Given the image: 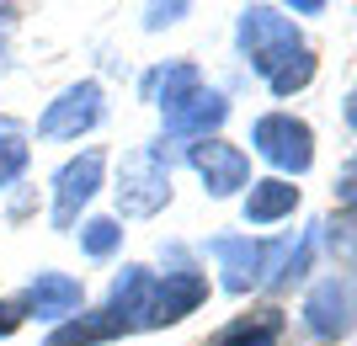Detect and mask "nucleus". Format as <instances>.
Returning <instances> with one entry per match:
<instances>
[{
	"label": "nucleus",
	"mask_w": 357,
	"mask_h": 346,
	"mask_svg": "<svg viewBox=\"0 0 357 346\" xmlns=\"http://www.w3.org/2000/svg\"><path fill=\"white\" fill-rule=\"evenodd\" d=\"M235 43H240V54L251 59V70L261 80H272L278 70H288V64L304 54V38H298L294 16H283L278 6H245V11H240V27H235Z\"/></svg>",
	"instance_id": "nucleus-1"
},
{
	"label": "nucleus",
	"mask_w": 357,
	"mask_h": 346,
	"mask_svg": "<svg viewBox=\"0 0 357 346\" xmlns=\"http://www.w3.org/2000/svg\"><path fill=\"white\" fill-rule=\"evenodd\" d=\"M118 213L123 219H155V213L171 203V160H165V144H149V150H128L118 166Z\"/></svg>",
	"instance_id": "nucleus-2"
},
{
	"label": "nucleus",
	"mask_w": 357,
	"mask_h": 346,
	"mask_svg": "<svg viewBox=\"0 0 357 346\" xmlns=\"http://www.w3.org/2000/svg\"><path fill=\"white\" fill-rule=\"evenodd\" d=\"M298 320H304V331L320 346L347 341V336L357 331V272H331V277H320V283L304 293Z\"/></svg>",
	"instance_id": "nucleus-3"
},
{
	"label": "nucleus",
	"mask_w": 357,
	"mask_h": 346,
	"mask_svg": "<svg viewBox=\"0 0 357 346\" xmlns=\"http://www.w3.org/2000/svg\"><path fill=\"white\" fill-rule=\"evenodd\" d=\"M251 150L267 160V166L283 171L288 176H304V171L314 166V128L304 118H294V112H267V118L251 123Z\"/></svg>",
	"instance_id": "nucleus-4"
},
{
	"label": "nucleus",
	"mask_w": 357,
	"mask_h": 346,
	"mask_svg": "<svg viewBox=\"0 0 357 346\" xmlns=\"http://www.w3.org/2000/svg\"><path fill=\"white\" fill-rule=\"evenodd\" d=\"M208 304V277L192 267H176V272H155V288H149L144 299V320H139V331H160V325H181L187 315H197Z\"/></svg>",
	"instance_id": "nucleus-5"
},
{
	"label": "nucleus",
	"mask_w": 357,
	"mask_h": 346,
	"mask_svg": "<svg viewBox=\"0 0 357 346\" xmlns=\"http://www.w3.org/2000/svg\"><path fill=\"white\" fill-rule=\"evenodd\" d=\"M102 118H107V91L96 86V80H75V86H64L59 96L43 107L38 139H80V134H91Z\"/></svg>",
	"instance_id": "nucleus-6"
},
{
	"label": "nucleus",
	"mask_w": 357,
	"mask_h": 346,
	"mask_svg": "<svg viewBox=\"0 0 357 346\" xmlns=\"http://www.w3.org/2000/svg\"><path fill=\"white\" fill-rule=\"evenodd\" d=\"M102 176H107V150H80L54 171V229L80 224V208L102 192Z\"/></svg>",
	"instance_id": "nucleus-7"
},
{
	"label": "nucleus",
	"mask_w": 357,
	"mask_h": 346,
	"mask_svg": "<svg viewBox=\"0 0 357 346\" xmlns=\"http://www.w3.org/2000/svg\"><path fill=\"white\" fill-rule=\"evenodd\" d=\"M208 256L224 272V293H251V288L267 283V267L278 256V245L251 240V235H219V240H208Z\"/></svg>",
	"instance_id": "nucleus-8"
},
{
	"label": "nucleus",
	"mask_w": 357,
	"mask_h": 346,
	"mask_svg": "<svg viewBox=\"0 0 357 346\" xmlns=\"http://www.w3.org/2000/svg\"><path fill=\"white\" fill-rule=\"evenodd\" d=\"M187 166L203 176V192L208 197H235L251 187V155L240 144H224V139H203V144H187Z\"/></svg>",
	"instance_id": "nucleus-9"
},
{
	"label": "nucleus",
	"mask_w": 357,
	"mask_h": 346,
	"mask_svg": "<svg viewBox=\"0 0 357 346\" xmlns=\"http://www.w3.org/2000/svg\"><path fill=\"white\" fill-rule=\"evenodd\" d=\"M80 304H86V288H80V277H70V272H38V277L16 293L22 320H48V325H64Z\"/></svg>",
	"instance_id": "nucleus-10"
},
{
	"label": "nucleus",
	"mask_w": 357,
	"mask_h": 346,
	"mask_svg": "<svg viewBox=\"0 0 357 346\" xmlns=\"http://www.w3.org/2000/svg\"><path fill=\"white\" fill-rule=\"evenodd\" d=\"M224 118H229V96L203 86V91H197V102H187L176 118L165 123V139H171V144H176V139H192V144H203V139H219ZM165 139H160V144H165Z\"/></svg>",
	"instance_id": "nucleus-11"
},
{
	"label": "nucleus",
	"mask_w": 357,
	"mask_h": 346,
	"mask_svg": "<svg viewBox=\"0 0 357 346\" xmlns=\"http://www.w3.org/2000/svg\"><path fill=\"white\" fill-rule=\"evenodd\" d=\"M144 91H149V102L160 107V118L171 123L187 102H197V91H203V70L187 64V59H181V64H160V70H149Z\"/></svg>",
	"instance_id": "nucleus-12"
},
{
	"label": "nucleus",
	"mask_w": 357,
	"mask_h": 346,
	"mask_svg": "<svg viewBox=\"0 0 357 346\" xmlns=\"http://www.w3.org/2000/svg\"><path fill=\"white\" fill-rule=\"evenodd\" d=\"M294 208H298V187H294V181H283V176H261V181H251V192H245V203H240L245 224H256V229L294 219Z\"/></svg>",
	"instance_id": "nucleus-13"
},
{
	"label": "nucleus",
	"mask_w": 357,
	"mask_h": 346,
	"mask_svg": "<svg viewBox=\"0 0 357 346\" xmlns=\"http://www.w3.org/2000/svg\"><path fill=\"white\" fill-rule=\"evenodd\" d=\"M123 336H128V325L102 304V309H80L64 325H54V336L43 346H107V341H123Z\"/></svg>",
	"instance_id": "nucleus-14"
},
{
	"label": "nucleus",
	"mask_w": 357,
	"mask_h": 346,
	"mask_svg": "<svg viewBox=\"0 0 357 346\" xmlns=\"http://www.w3.org/2000/svg\"><path fill=\"white\" fill-rule=\"evenodd\" d=\"M283 309H251V315H240V320H229L219 336H208L203 346H278L283 341Z\"/></svg>",
	"instance_id": "nucleus-15"
},
{
	"label": "nucleus",
	"mask_w": 357,
	"mask_h": 346,
	"mask_svg": "<svg viewBox=\"0 0 357 346\" xmlns=\"http://www.w3.org/2000/svg\"><path fill=\"white\" fill-rule=\"evenodd\" d=\"M149 288H155V272L139 267V261H128V267L112 277V293H107V309L128 325V336L139 331V320H144V299H149Z\"/></svg>",
	"instance_id": "nucleus-16"
},
{
	"label": "nucleus",
	"mask_w": 357,
	"mask_h": 346,
	"mask_svg": "<svg viewBox=\"0 0 357 346\" xmlns=\"http://www.w3.org/2000/svg\"><path fill=\"white\" fill-rule=\"evenodd\" d=\"M32 160V144H27V128L16 118H0V187H16L22 171Z\"/></svg>",
	"instance_id": "nucleus-17"
},
{
	"label": "nucleus",
	"mask_w": 357,
	"mask_h": 346,
	"mask_svg": "<svg viewBox=\"0 0 357 346\" xmlns=\"http://www.w3.org/2000/svg\"><path fill=\"white\" fill-rule=\"evenodd\" d=\"M320 240H326V251H331V261H336V267L357 272V213L336 208L326 224H320Z\"/></svg>",
	"instance_id": "nucleus-18"
},
{
	"label": "nucleus",
	"mask_w": 357,
	"mask_h": 346,
	"mask_svg": "<svg viewBox=\"0 0 357 346\" xmlns=\"http://www.w3.org/2000/svg\"><path fill=\"white\" fill-rule=\"evenodd\" d=\"M314 240H320V224H314L310 235H304V240H298L294 251L283 256V267H278V272L267 277V288H272V293H288L294 283H304V277H310V261H314Z\"/></svg>",
	"instance_id": "nucleus-19"
},
{
	"label": "nucleus",
	"mask_w": 357,
	"mask_h": 346,
	"mask_svg": "<svg viewBox=\"0 0 357 346\" xmlns=\"http://www.w3.org/2000/svg\"><path fill=\"white\" fill-rule=\"evenodd\" d=\"M118 245H123V224L118 219H86V224H80V251H86L91 261H107Z\"/></svg>",
	"instance_id": "nucleus-20"
},
{
	"label": "nucleus",
	"mask_w": 357,
	"mask_h": 346,
	"mask_svg": "<svg viewBox=\"0 0 357 346\" xmlns=\"http://www.w3.org/2000/svg\"><path fill=\"white\" fill-rule=\"evenodd\" d=\"M314 70H320V64H314V54L304 48V54H298V59L288 64V70H278V75L267 80V86H272V96H294V91H304V86L314 80Z\"/></svg>",
	"instance_id": "nucleus-21"
},
{
	"label": "nucleus",
	"mask_w": 357,
	"mask_h": 346,
	"mask_svg": "<svg viewBox=\"0 0 357 346\" xmlns=\"http://www.w3.org/2000/svg\"><path fill=\"white\" fill-rule=\"evenodd\" d=\"M331 192H336V203H342L347 213H357V155L336 171V187H331Z\"/></svg>",
	"instance_id": "nucleus-22"
},
{
	"label": "nucleus",
	"mask_w": 357,
	"mask_h": 346,
	"mask_svg": "<svg viewBox=\"0 0 357 346\" xmlns=\"http://www.w3.org/2000/svg\"><path fill=\"white\" fill-rule=\"evenodd\" d=\"M181 16H187V0H176V6H149L144 27H149V32H160V27H171V22H181Z\"/></svg>",
	"instance_id": "nucleus-23"
},
{
	"label": "nucleus",
	"mask_w": 357,
	"mask_h": 346,
	"mask_svg": "<svg viewBox=\"0 0 357 346\" xmlns=\"http://www.w3.org/2000/svg\"><path fill=\"white\" fill-rule=\"evenodd\" d=\"M16 325H22V309H16V304H6V299H0V341H6V336H11Z\"/></svg>",
	"instance_id": "nucleus-24"
},
{
	"label": "nucleus",
	"mask_w": 357,
	"mask_h": 346,
	"mask_svg": "<svg viewBox=\"0 0 357 346\" xmlns=\"http://www.w3.org/2000/svg\"><path fill=\"white\" fill-rule=\"evenodd\" d=\"M342 118H347V128L357 134V91H347V102H342Z\"/></svg>",
	"instance_id": "nucleus-25"
},
{
	"label": "nucleus",
	"mask_w": 357,
	"mask_h": 346,
	"mask_svg": "<svg viewBox=\"0 0 357 346\" xmlns=\"http://www.w3.org/2000/svg\"><path fill=\"white\" fill-rule=\"evenodd\" d=\"M16 16V6H0V27H6V22H11Z\"/></svg>",
	"instance_id": "nucleus-26"
}]
</instances>
